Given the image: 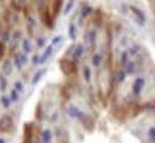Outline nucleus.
<instances>
[{
    "label": "nucleus",
    "instance_id": "obj_1",
    "mask_svg": "<svg viewBox=\"0 0 155 143\" xmlns=\"http://www.w3.org/2000/svg\"><path fill=\"white\" fill-rule=\"evenodd\" d=\"M58 64H60V68H61L62 73L64 75H67V76H72V75H74L77 73V64L73 60L63 57V59L60 60Z\"/></svg>",
    "mask_w": 155,
    "mask_h": 143
},
{
    "label": "nucleus",
    "instance_id": "obj_2",
    "mask_svg": "<svg viewBox=\"0 0 155 143\" xmlns=\"http://www.w3.org/2000/svg\"><path fill=\"white\" fill-rule=\"evenodd\" d=\"M13 126H15L13 119L8 115H4L0 118V132H2V134H10V132H12Z\"/></svg>",
    "mask_w": 155,
    "mask_h": 143
},
{
    "label": "nucleus",
    "instance_id": "obj_3",
    "mask_svg": "<svg viewBox=\"0 0 155 143\" xmlns=\"http://www.w3.org/2000/svg\"><path fill=\"white\" fill-rule=\"evenodd\" d=\"M144 86H146V79H144L143 76L136 78L135 80H134V82H133V86H131V92H133L134 97L141 96V93H142Z\"/></svg>",
    "mask_w": 155,
    "mask_h": 143
},
{
    "label": "nucleus",
    "instance_id": "obj_4",
    "mask_svg": "<svg viewBox=\"0 0 155 143\" xmlns=\"http://www.w3.org/2000/svg\"><path fill=\"white\" fill-rule=\"evenodd\" d=\"M129 11H130L133 18H134L140 25H144V23H146V15H144L138 7L131 5V6H129Z\"/></svg>",
    "mask_w": 155,
    "mask_h": 143
},
{
    "label": "nucleus",
    "instance_id": "obj_5",
    "mask_svg": "<svg viewBox=\"0 0 155 143\" xmlns=\"http://www.w3.org/2000/svg\"><path fill=\"white\" fill-rule=\"evenodd\" d=\"M41 18L44 23V25H47L48 28L53 26V17H51V15H50V12L48 11L47 7L41 8Z\"/></svg>",
    "mask_w": 155,
    "mask_h": 143
},
{
    "label": "nucleus",
    "instance_id": "obj_6",
    "mask_svg": "<svg viewBox=\"0 0 155 143\" xmlns=\"http://www.w3.org/2000/svg\"><path fill=\"white\" fill-rule=\"evenodd\" d=\"M85 40H86V43L88 47H94L96 41H97V31L94 29L88 30L85 35Z\"/></svg>",
    "mask_w": 155,
    "mask_h": 143
},
{
    "label": "nucleus",
    "instance_id": "obj_7",
    "mask_svg": "<svg viewBox=\"0 0 155 143\" xmlns=\"http://www.w3.org/2000/svg\"><path fill=\"white\" fill-rule=\"evenodd\" d=\"M84 53H85V47H84L82 44L75 45V47H74V50H73V54H72V60L74 62L79 61V60L82 57Z\"/></svg>",
    "mask_w": 155,
    "mask_h": 143
},
{
    "label": "nucleus",
    "instance_id": "obj_8",
    "mask_svg": "<svg viewBox=\"0 0 155 143\" xmlns=\"http://www.w3.org/2000/svg\"><path fill=\"white\" fill-rule=\"evenodd\" d=\"M68 115L72 117V118H77V119H81L85 115L82 113V111L80 110V109H78L77 106H74V105H72V106H69L68 107Z\"/></svg>",
    "mask_w": 155,
    "mask_h": 143
},
{
    "label": "nucleus",
    "instance_id": "obj_9",
    "mask_svg": "<svg viewBox=\"0 0 155 143\" xmlns=\"http://www.w3.org/2000/svg\"><path fill=\"white\" fill-rule=\"evenodd\" d=\"M53 50H54V48H53V45L50 44V45H48L45 49H44V51L42 53V55L39 56V63L42 64V63H44V62L48 61V59L51 56V54H53Z\"/></svg>",
    "mask_w": 155,
    "mask_h": 143
},
{
    "label": "nucleus",
    "instance_id": "obj_10",
    "mask_svg": "<svg viewBox=\"0 0 155 143\" xmlns=\"http://www.w3.org/2000/svg\"><path fill=\"white\" fill-rule=\"evenodd\" d=\"M1 70H2V74L5 76H10L11 75V73L13 70V64H12L11 60H5L2 62V69Z\"/></svg>",
    "mask_w": 155,
    "mask_h": 143
},
{
    "label": "nucleus",
    "instance_id": "obj_11",
    "mask_svg": "<svg viewBox=\"0 0 155 143\" xmlns=\"http://www.w3.org/2000/svg\"><path fill=\"white\" fill-rule=\"evenodd\" d=\"M41 141L42 143H51L53 141V134L49 129H44L41 132Z\"/></svg>",
    "mask_w": 155,
    "mask_h": 143
},
{
    "label": "nucleus",
    "instance_id": "obj_12",
    "mask_svg": "<svg viewBox=\"0 0 155 143\" xmlns=\"http://www.w3.org/2000/svg\"><path fill=\"white\" fill-rule=\"evenodd\" d=\"M124 70H125V73L127 74H135L136 72L138 70V67H137V63L135 61H133V60H130V61L128 62V64L124 67Z\"/></svg>",
    "mask_w": 155,
    "mask_h": 143
},
{
    "label": "nucleus",
    "instance_id": "obj_13",
    "mask_svg": "<svg viewBox=\"0 0 155 143\" xmlns=\"http://www.w3.org/2000/svg\"><path fill=\"white\" fill-rule=\"evenodd\" d=\"M31 142H32V128L30 124H26L24 129V143Z\"/></svg>",
    "mask_w": 155,
    "mask_h": 143
},
{
    "label": "nucleus",
    "instance_id": "obj_14",
    "mask_svg": "<svg viewBox=\"0 0 155 143\" xmlns=\"http://www.w3.org/2000/svg\"><path fill=\"white\" fill-rule=\"evenodd\" d=\"M20 44H21V49H23L24 54H29L32 51V45H31V42L29 38H23Z\"/></svg>",
    "mask_w": 155,
    "mask_h": 143
},
{
    "label": "nucleus",
    "instance_id": "obj_15",
    "mask_svg": "<svg viewBox=\"0 0 155 143\" xmlns=\"http://www.w3.org/2000/svg\"><path fill=\"white\" fill-rule=\"evenodd\" d=\"M82 76H84V80L86 82H91L92 79V70L88 66H84L82 67Z\"/></svg>",
    "mask_w": 155,
    "mask_h": 143
},
{
    "label": "nucleus",
    "instance_id": "obj_16",
    "mask_svg": "<svg viewBox=\"0 0 155 143\" xmlns=\"http://www.w3.org/2000/svg\"><path fill=\"white\" fill-rule=\"evenodd\" d=\"M68 36L71 40H77V36H78V30H77V25L74 23H71L69 26H68Z\"/></svg>",
    "mask_w": 155,
    "mask_h": 143
},
{
    "label": "nucleus",
    "instance_id": "obj_17",
    "mask_svg": "<svg viewBox=\"0 0 155 143\" xmlns=\"http://www.w3.org/2000/svg\"><path fill=\"white\" fill-rule=\"evenodd\" d=\"M12 6L16 11H21L26 6V0H12Z\"/></svg>",
    "mask_w": 155,
    "mask_h": 143
},
{
    "label": "nucleus",
    "instance_id": "obj_18",
    "mask_svg": "<svg viewBox=\"0 0 155 143\" xmlns=\"http://www.w3.org/2000/svg\"><path fill=\"white\" fill-rule=\"evenodd\" d=\"M91 62H92L93 67L99 68V67L101 66V63H103V55H101V54H99V53L94 54V55L92 56V60H91Z\"/></svg>",
    "mask_w": 155,
    "mask_h": 143
},
{
    "label": "nucleus",
    "instance_id": "obj_19",
    "mask_svg": "<svg viewBox=\"0 0 155 143\" xmlns=\"http://www.w3.org/2000/svg\"><path fill=\"white\" fill-rule=\"evenodd\" d=\"M125 75H127L125 70H124V69H120V70L117 72L116 75L114 76V80H115L116 83H120V82H123L125 80Z\"/></svg>",
    "mask_w": 155,
    "mask_h": 143
},
{
    "label": "nucleus",
    "instance_id": "obj_20",
    "mask_svg": "<svg viewBox=\"0 0 155 143\" xmlns=\"http://www.w3.org/2000/svg\"><path fill=\"white\" fill-rule=\"evenodd\" d=\"M92 13H93V8H92L91 6H88V5L84 6V7L81 8V11H80V15H81L82 18H87V17H90Z\"/></svg>",
    "mask_w": 155,
    "mask_h": 143
},
{
    "label": "nucleus",
    "instance_id": "obj_21",
    "mask_svg": "<svg viewBox=\"0 0 155 143\" xmlns=\"http://www.w3.org/2000/svg\"><path fill=\"white\" fill-rule=\"evenodd\" d=\"M44 73H45V69H41V70H38V72H36V73H35V75L32 76L31 85H32V86H35V85H36V83L42 79V76L44 75Z\"/></svg>",
    "mask_w": 155,
    "mask_h": 143
},
{
    "label": "nucleus",
    "instance_id": "obj_22",
    "mask_svg": "<svg viewBox=\"0 0 155 143\" xmlns=\"http://www.w3.org/2000/svg\"><path fill=\"white\" fill-rule=\"evenodd\" d=\"M130 60H131V57H130V55H129V51H128V50L123 51L122 55H120V64H122L123 67H125Z\"/></svg>",
    "mask_w": 155,
    "mask_h": 143
},
{
    "label": "nucleus",
    "instance_id": "obj_23",
    "mask_svg": "<svg viewBox=\"0 0 155 143\" xmlns=\"http://www.w3.org/2000/svg\"><path fill=\"white\" fill-rule=\"evenodd\" d=\"M62 6V0H53V13L54 16H58V12L61 11Z\"/></svg>",
    "mask_w": 155,
    "mask_h": 143
},
{
    "label": "nucleus",
    "instance_id": "obj_24",
    "mask_svg": "<svg viewBox=\"0 0 155 143\" xmlns=\"http://www.w3.org/2000/svg\"><path fill=\"white\" fill-rule=\"evenodd\" d=\"M0 102H1V105H2V107H5V109H8L10 106H11V99H10V97H7V96H5V94H2L1 97H0Z\"/></svg>",
    "mask_w": 155,
    "mask_h": 143
},
{
    "label": "nucleus",
    "instance_id": "obj_25",
    "mask_svg": "<svg viewBox=\"0 0 155 143\" xmlns=\"http://www.w3.org/2000/svg\"><path fill=\"white\" fill-rule=\"evenodd\" d=\"M74 4H75V0H68L67 4H66V6H64L63 13H64V15H68V13L72 11V8L74 7Z\"/></svg>",
    "mask_w": 155,
    "mask_h": 143
},
{
    "label": "nucleus",
    "instance_id": "obj_26",
    "mask_svg": "<svg viewBox=\"0 0 155 143\" xmlns=\"http://www.w3.org/2000/svg\"><path fill=\"white\" fill-rule=\"evenodd\" d=\"M10 99H11V102H17L19 100V92H17L15 88L11 89V92H10Z\"/></svg>",
    "mask_w": 155,
    "mask_h": 143
},
{
    "label": "nucleus",
    "instance_id": "obj_27",
    "mask_svg": "<svg viewBox=\"0 0 155 143\" xmlns=\"http://www.w3.org/2000/svg\"><path fill=\"white\" fill-rule=\"evenodd\" d=\"M13 64H15V67H16L18 70H21V68H23V63L20 62L19 56H18V55H16V56L13 57Z\"/></svg>",
    "mask_w": 155,
    "mask_h": 143
},
{
    "label": "nucleus",
    "instance_id": "obj_28",
    "mask_svg": "<svg viewBox=\"0 0 155 143\" xmlns=\"http://www.w3.org/2000/svg\"><path fill=\"white\" fill-rule=\"evenodd\" d=\"M148 136H149L150 141L153 143H155V126L149 128V130H148Z\"/></svg>",
    "mask_w": 155,
    "mask_h": 143
},
{
    "label": "nucleus",
    "instance_id": "obj_29",
    "mask_svg": "<svg viewBox=\"0 0 155 143\" xmlns=\"http://www.w3.org/2000/svg\"><path fill=\"white\" fill-rule=\"evenodd\" d=\"M10 41V31L8 30H5L1 35V42L5 43V42H8Z\"/></svg>",
    "mask_w": 155,
    "mask_h": 143
},
{
    "label": "nucleus",
    "instance_id": "obj_30",
    "mask_svg": "<svg viewBox=\"0 0 155 143\" xmlns=\"http://www.w3.org/2000/svg\"><path fill=\"white\" fill-rule=\"evenodd\" d=\"M6 88H7V81H6V79H5L4 76H1V78H0V89H1L2 92H5Z\"/></svg>",
    "mask_w": 155,
    "mask_h": 143
},
{
    "label": "nucleus",
    "instance_id": "obj_31",
    "mask_svg": "<svg viewBox=\"0 0 155 143\" xmlns=\"http://www.w3.org/2000/svg\"><path fill=\"white\" fill-rule=\"evenodd\" d=\"M15 89H16L17 92H19V93L24 92V86H23V83L20 81H16L15 82Z\"/></svg>",
    "mask_w": 155,
    "mask_h": 143
},
{
    "label": "nucleus",
    "instance_id": "obj_32",
    "mask_svg": "<svg viewBox=\"0 0 155 143\" xmlns=\"http://www.w3.org/2000/svg\"><path fill=\"white\" fill-rule=\"evenodd\" d=\"M18 56H19V60H20V62L23 63V66L28 63V61H29V60H28L26 54H18Z\"/></svg>",
    "mask_w": 155,
    "mask_h": 143
},
{
    "label": "nucleus",
    "instance_id": "obj_33",
    "mask_svg": "<svg viewBox=\"0 0 155 143\" xmlns=\"http://www.w3.org/2000/svg\"><path fill=\"white\" fill-rule=\"evenodd\" d=\"M60 42H62V36H55L54 38H53V41H51V45L54 47V45H58Z\"/></svg>",
    "mask_w": 155,
    "mask_h": 143
},
{
    "label": "nucleus",
    "instance_id": "obj_34",
    "mask_svg": "<svg viewBox=\"0 0 155 143\" xmlns=\"http://www.w3.org/2000/svg\"><path fill=\"white\" fill-rule=\"evenodd\" d=\"M36 41H37V47L38 48H43L45 45V38L44 37H38Z\"/></svg>",
    "mask_w": 155,
    "mask_h": 143
},
{
    "label": "nucleus",
    "instance_id": "obj_35",
    "mask_svg": "<svg viewBox=\"0 0 155 143\" xmlns=\"http://www.w3.org/2000/svg\"><path fill=\"white\" fill-rule=\"evenodd\" d=\"M4 54H5V44L0 41V60L4 56Z\"/></svg>",
    "mask_w": 155,
    "mask_h": 143
},
{
    "label": "nucleus",
    "instance_id": "obj_36",
    "mask_svg": "<svg viewBox=\"0 0 155 143\" xmlns=\"http://www.w3.org/2000/svg\"><path fill=\"white\" fill-rule=\"evenodd\" d=\"M31 61H32V64H39V56L38 55H34Z\"/></svg>",
    "mask_w": 155,
    "mask_h": 143
},
{
    "label": "nucleus",
    "instance_id": "obj_37",
    "mask_svg": "<svg viewBox=\"0 0 155 143\" xmlns=\"http://www.w3.org/2000/svg\"><path fill=\"white\" fill-rule=\"evenodd\" d=\"M0 143H6V141H5L2 137H0Z\"/></svg>",
    "mask_w": 155,
    "mask_h": 143
}]
</instances>
